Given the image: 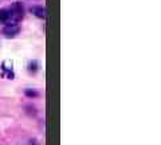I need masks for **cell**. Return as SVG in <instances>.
<instances>
[{"mask_svg": "<svg viewBox=\"0 0 161 145\" xmlns=\"http://www.w3.org/2000/svg\"><path fill=\"white\" fill-rule=\"evenodd\" d=\"M8 9H9V12H11V24H16L18 22H20L23 19V16H24V8L22 6V3L15 2Z\"/></svg>", "mask_w": 161, "mask_h": 145, "instance_id": "cell-1", "label": "cell"}, {"mask_svg": "<svg viewBox=\"0 0 161 145\" xmlns=\"http://www.w3.org/2000/svg\"><path fill=\"white\" fill-rule=\"evenodd\" d=\"M20 32V27L18 24H6L2 30V34L7 38H14Z\"/></svg>", "mask_w": 161, "mask_h": 145, "instance_id": "cell-2", "label": "cell"}, {"mask_svg": "<svg viewBox=\"0 0 161 145\" xmlns=\"http://www.w3.org/2000/svg\"><path fill=\"white\" fill-rule=\"evenodd\" d=\"M0 24H11V12L8 8L0 9Z\"/></svg>", "mask_w": 161, "mask_h": 145, "instance_id": "cell-3", "label": "cell"}, {"mask_svg": "<svg viewBox=\"0 0 161 145\" xmlns=\"http://www.w3.org/2000/svg\"><path fill=\"white\" fill-rule=\"evenodd\" d=\"M31 12L36 18H40V19L46 18V8H43V7H31Z\"/></svg>", "mask_w": 161, "mask_h": 145, "instance_id": "cell-4", "label": "cell"}, {"mask_svg": "<svg viewBox=\"0 0 161 145\" xmlns=\"http://www.w3.org/2000/svg\"><path fill=\"white\" fill-rule=\"evenodd\" d=\"M24 96L26 97H28V98H36V97H39V93L36 92V90H31V89H26L24 90Z\"/></svg>", "mask_w": 161, "mask_h": 145, "instance_id": "cell-5", "label": "cell"}, {"mask_svg": "<svg viewBox=\"0 0 161 145\" xmlns=\"http://www.w3.org/2000/svg\"><path fill=\"white\" fill-rule=\"evenodd\" d=\"M38 70H39V64H38L36 61L28 63V71H30V73H36Z\"/></svg>", "mask_w": 161, "mask_h": 145, "instance_id": "cell-6", "label": "cell"}]
</instances>
